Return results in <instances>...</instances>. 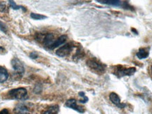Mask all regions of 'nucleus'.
Wrapping results in <instances>:
<instances>
[{"label":"nucleus","instance_id":"nucleus-1","mask_svg":"<svg viewBox=\"0 0 152 114\" xmlns=\"http://www.w3.org/2000/svg\"><path fill=\"white\" fill-rule=\"evenodd\" d=\"M9 96L11 98L16 99H23L27 96V90L25 88H17L14 90H11L9 92Z\"/></svg>","mask_w":152,"mask_h":114},{"label":"nucleus","instance_id":"nucleus-2","mask_svg":"<svg viewBox=\"0 0 152 114\" xmlns=\"http://www.w3.org/2000/svg\"><path fill=\"white\" fill-rule=\"evenodd\" d=\"M136 71L135 68H123V66H118L116 70L115 71V74L118 77H121L125 75H132L134 72Z\"/></svg>","mask_w":152,"mask_h":114},{"label":"nucleus","instance_id":"nucleus-3","mask_svg":"<svg viewBox=\"0 0 152 114\" xmlns=\"http://www.w3.org/2000/svg\"><path fill=\"white\" fill-rule=\"evenodd\" d=\"M87 64L91 69L94 70V71L96 72L103 73V72L105 71V66H104L102 64H101L100 62H98L97 61H96L95 59L88 60L87 62Z\"/></svg>","mask_w":152,"mask_h":114},{"label":"nucleus","instance_id":"nucleus-4","mask_svg":"<svg viewBox=\"0 0 152 114\" xmlns=\"http://www.w3.org/2000/svg\"><path fill=\"white\" fill-rule=\"evenodd\" d=\"M73 45L71 43L66 44L61 47H60L59 49L56 52V54L57 56L60 57H65L69 55L70 53L72 52L73 49Z\"/></svg>","mask_w":152,"mask_h":114},{"label":"nucleus","instance_id":"nucleus-5","mask_svg":"<svg viewBox=\"0 0 152 114\" xmlns=\"http://www.w3.org/2000/svg\"><path fill=\"white\" fill-rule=\"evenodd\" d=\"M11 65L14 69L16 71L17 73L19 74H23L25 72V68L24 66L23 65V64L18 58H14L11 60Z\"/></svg>","mask_w":152,"mask_h":114},{"label":"nucleus","instance_id":"nucleus-6","mask_svg":"<svg viewBox=\"0 0 152 114\" xmlns=\"http://www.w3.org/2000/svg\"><path fill=\"white\" fill-rule=\"evenodd\" d=\"M66 106L70 108V109H74L75 111H77L79 113H83L85 112V109H83V107L82 106H79L77 105V102L74 99H68L67 102H66Z\"/></svg>","mask_w":152,"mask_h":114},{"label":"nucleus","instance_id":"nucleus-7","mask_svg":"<svg viewBox=\"0 0 152 114\" xmlns=\"http://www.w3.org/2000/svg\"><path fill=\"white\" fill-rule=\"evenodd\" d=\"M15 114H29V110L23 104H17L14 109Z\"/></svg>","mask_w":152,"mask_h":114},{"label":"nucleus","instance_id":"nucleus-8","mask_svg":"<svg viewBox=\"0 0 152 114\" xmlns=\"http://www.w3.org/2000/svg\"><path fill=\"white\" fill-rule=\"evenodd\" d=\"M109 98L110 100H111L114 104H115L117 106H118L119 108H123L125 106V104H121V99H120L118 95L115 94V93H111V94H110Z\"/></svg>","mask_w":152,"mask_h":114},{"label":"nucleus","instance_id":"nucleus-9","mask_svg":"<svg viewBox=\"0 0 152 114\" xmlns=\"http://www.w3.org/2000/svg\"><path fill=\"white\" fill-rule=\"evenodd\" d=\"M54 41L55 40L54 35H53V34H47V35H45V37H44L43 44L45 45V47L50 48V47L53 45Z\"/></svg>","mask_w":152,"mask_h":114},{"label":"nucleus","instance_id":"nucleus-10","mask_svg":"<svg viewBox=\"0 0 152 114\" xmlns=\"http://www.w3.org/2000/svg\"><path fill=\"white\" fill-rule=\"evenodd\" d=\"M96 1L104 4L115 6V7H119V6H123L121 0H96Z\"/></svg>","mask_w":152,"mask_h":114},{"label":"nucleus","instance_id":"nucleus-11","mask_svg":"<svg viewBox=\"0 0 152 114\" xmlns=\"http://www.w3.org/2000/svg\"><path fill=\"white\" fill-rule=\"evenodd\" d=\"M66 39H67V36H66V35H61V37H59L58 38V39H56V40L54 41V42L53 43V45L50 47V48H49V49H54L55 48H56V47L61 46V45H63V44L66 42Z\"/></svg>","mask_w":152,"mask_h":114},{"label":"nucleus","instance_id":"nucleus-12","mask_svg":"<svg viewBox=\"0 0 152 114\" xmlns=\"http://www.w3.org/2000/svg\"><path fill=\"white\" fill-rule=\"evenodd\" d=\"M9 73L7 69L2 66H0V83H4L8 79Z\"/></svg>","mask_w":152,"mask_h":114},{"label":"nucleus","instance_id":"nucleus-13","mask_svg":"<svg viewBox=\"0 0 152 114\" xmlns=\"http://www.w3.org/2000/svg\"><path fill=\"white\" fill-rule=\"evenodd\" d=\"M149 56V52L146 49L142 48L139 50V52L137 53V56L140 59H142V58H146L147 57Z\"/></svg>","mask_w":152,"mask_h":114},{"label":"nucleus","instance_id":"nucleus-14","mask_svg":"<svg viewBox=\"0 0 152 114\" xmlns=\"http://www.w3.org/2000/svg\"><path fill=\"white\" fill-rule=\"evenodd\" d=\"M58 112V107L57 106H53L49 108L43 114H57Z\"/></svg>","mask_w":152,"mask_h":114},{"label":"nucleus","instance_id":"nucleus-15","mask_svg":"<svg viewBox=\"0 0 152 114\" xmlns=\"http://www.w3.org/2000/svg\"><path fill=\"white\" fill-rule=\"evenodd\" d=\"M9 5H10V7H11V8L15 9V10H18V9H23V10L24 11H26V9L24 8L23 7H22V6H18V5H17L14 2V0H9Z\"/></svg>","mask_w":152,"mask_h":114},{"label":"nucleus","instance_id":"nucleus-16","mask_svg":"<svg viewBox=\"0 0 152 114\" xmlns=\"http://www.w3.org/2000/svg\"><path fill=\"white\" fill-rule=\"evenodd\" d=\"M30 16H31L32 18L35 19V20H43V19H45L47 18V16H43V15L35 14V13H32V14H30Z\"/></svg>","mask_w":152,"mask_h":114},{"label":"nucleus","instance_id":"nucleus-17","mask_svg":"<svg viewBox=\"0 0 152 114\" xmlns=\"http://www.w3.org/2000/svg\"><path fill=\"white\" fill-rule=\"evenodd\" d=\"M8 11V7H7V4L5 2H0V12L1 13H5Z\"/></svg>","mask_w":152,"mask_h":114},{"label":"nucleus","instance_id":"nucleus-18","mask_svg":"<svg viewBox=\"0 0 152 114\" xmlns=\"http://www.w3.org/2000/svg\"><path fill=\"white\" fill-rule=\"evenodd\" d=\"M0 30H1V31H2L3 33H7V26H6L1 21V20H0Z\"/></svg>","mask_w":152,"mask_h":114},{"label":"nucleus","instance_id":"nucleus-19","mask_svg":"<svg viewBox=\"0 0 152 114\" xmlns=\"http://www.w3.org/2000/svg\"><path fill=\"white\" fill-rule=\"evenodd\" d=\"M83 100H80V103H83V104L86 103L87 101H88V98H87L85 95L84 96H83Z\"/></svg>","mask_w":152,"mask_h":114},{"label":"nucleus","instance_id":"nucleus-20","mask_svg":"<svg viewBox=\"0 0 152 114\" xmlns=\"http://www.w3.org/2000/svg\"><path fill=\"white\" fill-rule=\"evenodd\" d=\"M30 56L32 58H36L37 57V54L36 52H33V53H31V54H30Z\"/></svg>","mask_w":152,"mask_h":114},{"label":"nucleus","instance_id":"nucleus-21","mask_svg":"<svg viewBox=\"0 0 152 114\" xmlns=\"http://www.w3.org/2000/svg\"><path fill=\"white\" fill-rule=\"evenodd\" d=\"M0 114H9V112L7 109H3L0 111Z\"/></svg>","mask_w":152,"mask_h":114},{"label":"nucleus","instance_id":"nucleus-22","mask_svg":"<svg viewBox=\"0 0 152 114\" xmlns=\"http://www.w3.org/2000/svg\"><path fill=\"white\" fill-rule=\"evenodd\" d=\"M150 70H151V74L152 75V65L151 66V68H150Z\"/></svg>","mask_w":152,"mask_h":114}]
</instances>
